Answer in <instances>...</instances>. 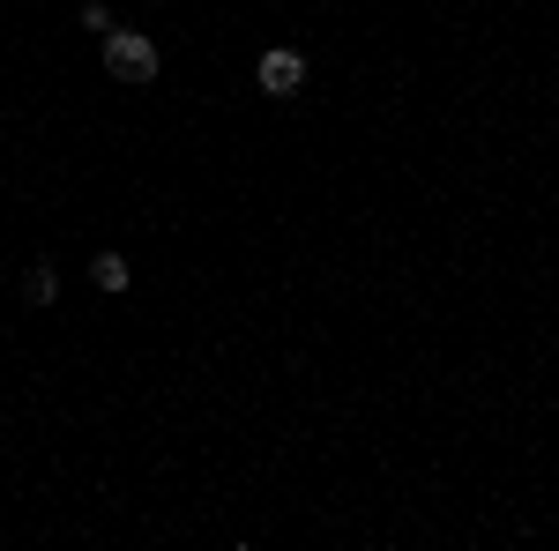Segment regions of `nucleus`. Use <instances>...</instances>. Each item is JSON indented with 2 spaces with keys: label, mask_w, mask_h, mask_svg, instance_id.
I'll use <instances>...</instances> for the list:
<instances>
[{
  "label": "nucleus",
  "mask_w": 559,
  "mask_h": 551,
  "mask_svg": "<svg viewBox=\"0 0 559 551\" xmlns=\"http://www.w3.org/2000/svg\"><path fill=\"white\" fill-rule=\"evenodd\" d=\"M83 31L105 38V31H120V23H112V8H105V0H90V8H83Z\"/></svg>",
  "instance_id": "5"
},
{
  "label": "nucleus",
  "mask_w": 559,
  "mask_h": 551,
  "mask_svg": "<svg viewBox=\"0 0 559 551\" xmlns=\"http://www.w3.org/2000/svg\"><path fill=\"white\" fill-rule=\"evenodd\" d=\"M105 75L112 83H157V45L142 31H105Z\"/></svg>",
  "instance_id": "1"
},
{
  "label": "nucleus",
  "mask_w": 559,
  "mask_h": 551,
  "mask_svg": "<svg viewBox=\"0 0 559 551\" xmlns=\"http://www.w3.org/2000/svg\"><path fill=\"white\" fill-rule=\"evenodd\" d=\"M90 284H97V291H128L134 268H128L120 254H97V261H90Z\"/></svg>",
  "instance_id": "3"
},
{
  "label": "nucleus",
  "mask_w": 559,
  "mask_h": 551,
  "mask_svg": "<svg viewBox=\"0 0 559 551\" xmlns=\"http://www.w3.org/2000/svg\"><path fill=\"white\" fill-rule=\"evenodd\" d=\"M23 298H31V306H52V298H60V276H52V268H31V276H23Z\"/></svg>",
  "instance_id": "4"
},
{
  "label": "nucleus",
  "mask_w": 559,
  "mask_h": 551,
  "mask_svg": "<svg viewBox=\"0 0 559 551\" xmlns=\"http://www.w3.org/2000/svg\"><path fill=\"white\" fill-rule=\"evenodd\" d=\"M254 83L269 89V97H299V89H306V52H292V45H276V52H261Z\"/></svg>",
  "instance_id": "2"
}]
</instances>
